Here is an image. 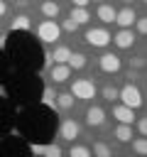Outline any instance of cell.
Masks as SVG:
<instances>
[{"instance_id": "6da1fadb", "label": "cell", "mask_w": 147, "mask_h": 157, "mask_svg": "<svg viewBox=\"0 0 147 157\" xmlns=\"http://www.w3.org/2000/svg\"><path fill=\"white\" fill-rule=\"evenodd\" d=\"M118 101H120L123 105L132 108V110L142 108V103H145V98H142V91H140V86H135L132 81H130V83H125L123 88H118Z\"/></svg>"}, {"instance_id": "7a4b0ae2", "label": "cell", "mask_w": 147, "mask_h": 157, "mask_svg": "<svg viewBox=\"0 0 147 157\" xmlns=\"http://www.w3.org/2000/svg\"><path fill=\"white\" fill-rule=\"evenodd\" d=\"M69 93H71L74 98H78V101H93L96 93H98V88H96V83H93L91 78H76V81L71 83Z\"/></svg>"}, {"instance_id": "3957f363", "label": "cell", "mask_w": 147, "mask_h": 157, "mask_svg": "<svg viewBox=\"0 0 147 157\" xmlns=\"http://www.w3.org/2000/svg\"><path fill=\"white\" fill-rule=\"evenodd\" d=\"M37 37H39L44 44H56L59 37H61V29H59V25H56L54 20H44V22L37 25Z\"/></svg>"}, {"instance_id": "277c9868", "label": "cell", "mask_w": 147, "mask_h": 157, "mask_svg": "<svg viewBox=\"0 0 147 157\" xmlns=\"http://www.w3.org/2000/svg\"><path fill=\"white\" fill-rule=\"evenodd\" d=\"M83 39H86V44H91V47H108V44L113 42V34H110L105 27H88L86 34H83Z\"/></svg>"}, {"instance_id": "5b68a950", "label": "cell", "mask_w": 147, "mask_h": 157, "mask_svg": "<svg viewBox=\"0 0 147 157\" xmlns=\"http://www.w3.org/2000/svg\"><path fill=\"white\" fill-rule=\"evenodd\" d=\"M59 137L64 142H76L81 137V125L74 120V118H64L61 125H59Z\"/></svg>"}, {"instance_id": "8992f818", "label": "cell", "mask_w": 147, "mask_h": 157, "mask_svg": "<svg viewBox=\"0 0 147 157\" xmlns=\"http://www.w3.org/2000/svg\"><path fill=\"white\" fill-rule=\"evenodd\" d=\"M98 66H100L103 74H118V71L123 69V59H120L118 54H113V52H105V54H100Z\"/></svg>"}, {"instance_id": "52a82bcc", "label": "cell", "mask_w": 147, "mask_h": 157, "mask_svg": "<svg viewBox=\"0 0 147 157\" xmlns=\"http://www.w3.org/2000/svg\"><path fill=\"white\" fill-rule=\"evenodd\" d=\"M135 20H137V12L132 5H125L123 10L115 12V25H120V29H132Z\"/></svg>"}, {"instance_id": "ba28073f", "label": "cell", "mask_w": 147, "mask_h": 157, "mask_svg": "<svg viewBox=\"0 0 147 157\" xmlns=\"http://www.w3.org/2000/svg\"><path fill=\"white\" fill-rule=\"evenodd\" d=\"M135 42H137V34H135L132 29H120V32L113 37V44H115L118 49H132Z\"/></svg>"}, {"instance_id": "9c48e42d", "label": "cell", "mask_w": 147, "mask_h": 157, "mask_svg": "<svg viewBox=\"0 0 147 157\" xmlns=\"http://www.w3.org/2000/svg\"><path fill=\"white\" fill-rule=\"evenodd\" d=\"M113 118H115L118 123H123V125H132V123L137 120L135 110H132V108H127V105H123V103L113 105Z\"/></svg>"}, {"instance_id": "30bf717a", "label": "cell", "mask_w": 147, "mask_h": 157, "mask_svg": "<svg viewBox=\"0 0 147 157\" xmlns=\"http://www.w3.org/2000/svg\"><path fill=\"white\" fill-rule=\"evenodd\" d=\"M86 125H88V128H100V125H105V110H103L100 105H91V108L86 110Z\"/></svg>"}, {"instance_id": "8fae6325", "label": "cell", "mask_w": 147, "mask_h": 157, "mask_svg": "<svg viewBox=\"0 0 147 157\" xmlns=\"http://www.w3.org/2000/svg\"><path fill=\"white\" fill-rule=\"evenodd\" d=\"M69 56H71V47L59 44L54 52H49V54H47V66H51V61H54V64H66V61H69Z\"/></svg>"}, {"instance_id": "7c38bea8", "label": "cell", "mask_w": 147, "mask_h": 157, "mask_svg": "<svg viewBox=\"0 0 147 157\" xmlns=\"http://www.w3.org/2000/svg\"><path fill=\"white\" fill-rule=\"evenodd\" d=\"M69 76H71V69H69L66 64H54V66H49V81H51V83H64Z\"/></svg>"}, {"instance_id": "4fadbf2b", "label": "cell", "mask_w": 147, "mask_h": 157, "mask_svg": "<svg viewBox=\"0 0 147 157\" xmlns=\"http://www.w3.org/2000/svg\"><path fill=\"white\" fill-rule=\"evenodd\" d=\"M115 12H118V10H115L113 5L100 2V5H98V10H96V17H98L103 25H113V22H115Z\"/></svg>"}, {"instance_id": "5bb4252c", "label": "cell", "mask_w": 147, "mask_h": 157, "mask_svg": "<svg viewBox=\"0 0 147 157\" xmlns=\"http://www.w3.org/2000/svg\"><path fill=\"white\" fill-rule=\"evenodd\" d=\"M32 152L37 157H61L59 145H32Z\"/></svg>"}, {"instance_id": "9a60e30c", "label": "cell", "mask_w": 147, "mask_h": 157, "mask_svg": "<svg viewBox=\"0 0 147 157\" xmlns=\"http://www.w3.org/2000/svg\"><path fill=\"white\" fill-rule=\"evenodd\" d=\"M39 10H42V15H44L47 20H56L59 12H61V7H59L56 0H44V2L39 5Z\"/></svg>"}, {"instance_id": "2e32d148", "label": "cell", "mask_w": 147, "mask_h": 157, "mask_svg": "<svg viewBox=\"0 0 147 157\" xmlns=\"http://www.w3.org/2000/svg\"><path fill=\"white\" fill-rule=\"evenodd\" d=\"M86 64H88V56L81 54V52H71V56H69V61H66V66H69L71 71H81V69H86Z\"/></svg>"}, {"instance_id": "e0dca14e", "label": "cell", "mask_w": 147, "mask_h": 157, "mask_svg": "<svg viewBox=\"0 0 147 157\" xmlns=\"http://www.w3.org/2000/svg\"><path fill=\"white\" fill-rule=\"evenodd\" d=\"M69 20H74L76 25H88L93 17H91L88 7H71V15H69Z\"/></svg>"}, {"instance_id": "ac0fdd59", "label": "cell", "mask_w": 147, "mask_h": 157, "mask_svg": "<svg viewBox=\"0 0 147 157\" xmlns=\"http://www.w3.org/2000/svg\"><path fill=\"white\" fill-rule=\"evenodd\" d=\"M56 105L64 110V113H71L74 110V105H76V98L66 91V93H56Z\"/></svg>"}, {"instance_id": "d6986e66", "label": "cell", "mask_w": 147, "mask_h": 157, "mask_svg": "<svg viewBox=\"0 0 147 157\" xmlns=\"http://www.w3.org/2000/svg\"><path fill=\"white\" fill-rule=\"evenodd\" d=\"M113 135H115V140H118V142H130V140L135 137L132 125H123V123H118V128L113 130Z\"/></svg>"}, {"instance_id": "ffe728a7", "label": "cell", "mask_w": 147, "mask_h": 157, "mask_svg": "<svg viewBox=\"0 0 147 157\" xmlns=\"http://www.w3.org/2000/svg\"><path fill=\"white\" fill-rule=\"evenodd\" d=\"M93 157H113V147L103 140H96L93 142Z\"/></svg>"}, {"instance_id": "44dd1931", "label": "cell", "mask_w": 147, "mask_h": 157, "mask_svg": "<svg viewBox=\"0 0 147 157\" xmlns=\"http://www.w3.org/2000/svg\"><path fill=\"white\" fill-rule=\"evenodd\" d=\"M100 96H103L105 103H115V101H118V88H115L113 83H105V86L100 88Z\"/></svg>"}, {"instance_id": "7402d4cb", "label": "cell", "mask_w": 147, "mask_h": 157, "mask_svg": "<svg viewBox=\"0 0 147 157\" xmlns=\"http://www.w3.org/2000/svg\"><path fill=\"white\" fill-rule=\"evenodd\" d=\"M130 142H132L135 157H145V155H147V142H145V137H132Z\"/></svg>"}, {"instance_id": "603a6c76", "label": "cell", "mask_w": 147, "mask_h": 157, "mask_svg": "<svg viewBox=\"0 0 147 157\" xmlns=\"http://www.w3.org/2000/svg\"><path fill=\"white\" fill-rule=\"evenodd\" d=\"M12 29H32V22H29V17L27 15H17L15 20H12V25H10Z\"/></svg>"}, {"instance_id": "cb8c5ba5", "label": "cell", "mask_w": 147, "mask_h": 157, "mask_svg": "<svg viewBox=\"0 0 147 157\" xmlns=\"http://www.w3.org/2000/svg\"><path fill=\"white\" fill-rule=\"evenodd\" d=\"M69 157H91V150H88L86 145H74V142H71Z\"/></svg>"}, {"instance_id": "d4e9b609", "label": "cell", "mask_w": 147, "mask_h": 157, "mask_svg": "<svg viewBox=\"0 0 147 157\" xmlns=\"http://www.w3.org/2000/svg\"><path fill=\"white\" fill-rule=\"evenodd\" d=\"M59 29H61V32H69V34H74V32L78 29V25H76L74 20H69V17H66V20H64V22L59 25Z\"/></svg>"}, {"instance_id": "484cf974", "label": "cell", "mask_w": 147, "mask_h": 157, "mask_svg": "<svg viewBox=\"0 0 147 157\" xmlns=\"http://www.w3.org/2000/svg\"><path fill=\"white\" fill-rule=\"evenodd\" d=\"M145 32H147V22H145V17H137L135 20V34L145 37Z\"/></svg>"}, {"instance_id": "4316f807", "label": "cell", "mask_w": 147, "mask_h": 157, "mask_svg": "<svg viewBox=\"0 0 147 157\" xmlns=\"http://www.w3.org/2000/svg\"><path fill=\"white\" fill-rule=\"evenodd\" d=\"M135 125H137V135H140V137H145V132H147V120H145V118H137V120H135Z\"/></svg>"}, {"instance_id": "83f0119b", "label": "cell", "mask_w": 147, "mask_h": 157, "mask_svg": "<svg viewBox=\"0 0 147 157\" xmlns=\"http://www.w3.org/2000/svg\"><path fill=\"white\" fill-rule=\"evenodd\" d=\"M127 64H130V69H142V66H145L142 56H130V59H127Z\"/></svg>"}, {"instance_id": "f1b7e54d", "label": "cell", "mask_w": 147, "mask_h": 157, "mask_svg": "<svg viewBox=\"0 0 147 157\" xmlns=\"http://www.w3.org/2000/svg\"><path fill=\"white\" fill-rule=\"evenodd\" d=\"M44 101H47L49 105H56V93H51L49 86H47V91H44Z\"/></svg>"}, {"instance_id": "f546056e", "label": "cell", "mask_w": 147, "mask_h": 157, "mask_svg": "<svg viewBox=\"0 0 147 157\" xmlns=\"http://www.w3.org/2000/svg\"><path fill=\"white\" fill-rule=\"evenodd\" d=\"M88 2H91V0H71L74 7H88Z\"/></svg>"}, {"instance_id": "4dcf8cb0", "label": "cell", "mask_w": 147, "mask_h": 157, "mask_svg": "<svg viewBox=\"0 0 147 157\" xmlns=\"http://www.w3.org/2000/svg\"><path fill=\"white\" fill-rule=\"evenodd\" d=\"M5 12H7V2H5V0H0V17H2Z\"/></svg>"}, {"instance_id": "1f68e13d", "label": "cell", "mask_w": 147, "mask_h": 157, "mask_svg": "<svg viewBox=\"0 0 147 157\" xmlns=\"http://www.w3.org/2000/svg\"><path fill=\"white\" fill-rule=\"evenodd\" d=\"M123 2H125V5H132V0H123Z\"/></svg>"}, {"instance_id": "d6a6232c", "label": "cell", "mask_w": 147, "mask_h": 157, "mask_svg": "<svg viewBox=\"0 0 147 157\" xmlns=\"http://www.w3.org/2000/svg\"><path fill=\"white\" fill-rule=\"evenodd\" d=\"M93 2H98V5H100V2H105V0H93Z\"/></svg>"}]
</instances>
